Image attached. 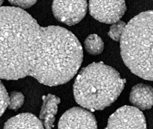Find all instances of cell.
<instances>
[{
    "instance_id": "1",
    "label": "cell",
    "mask_w": 153,
    "mask_h": 129,
    "mask_svg": "<svg viewBox=\"0 0 153 129\" xmlns=\"http://www.w3.org/2000/svg\"><path fill=\"white\" fill-rule=\"evenodd\" d=\"M83 58L82 46L69 30L41 26L22 8L0 7V79L29 76L45 86L62 85L75 76Z\"/></svg>"
},
{
    "instance_id": "2",
    "label": "cell",
    "mask_w": 153,
    "mask_h": 129,
    "mask_svg": "<svg viewBox=\"0 0 153 129\" xmlns=\"http://www.w3.org/2000/svg\"><path fill=\"white\" fill-rule=\"evenodd\" d=\"M126 80L114 68L102 62L92 63L82 69L73 86L76 102L91 111L103 110L116 101Z\"/></svg>"
},
{
    "instance_id": "3",
    "label": "cell",
    "mask_w": 153,
    "mask_h": 129,
    "mask_svg": "<svg viewBox=\"0 0 153 129\" xmlns=\"http://www.w3.org/2000/svg\"><path fill=\"white\" fill-rule=\"evenodd\" d=\"M120 48L123 62L132 73L153 80V10L130 20L121 36Z\"/></svg>"
},
{
    "instance_id": "4",
    "label": "cell",
    "mask_w": 153,
    "mask_h": 129,
    "mask_svg": "<svg viewBox=\"0 0 153 129\" xmlns=\"http://www.w3.org/2000/svg\"><path fill=\"white\" fill-rule=\"evenodd\" d=\"M86 0H53L52 12L55 18L69 26L79 23L87 12Z\"/></svg>"
},
{
    "instance_id": "5",
    "label": "cell",
    "mask_w": 153,
    "mask_h": 129,
    "mask_svg": "<svg viewBox=\"0 0 153 129\" xmlns=\"http://www.w3.org/2000/svg\"><path fill=\"white\" fill-rule=\"evenodd\" d=\"M126 10L125 0H90L89 12L98 21L113 24L118 22Z\"/></svg>"
},
{
    "instance_id": "6",
    "label": "cell",
    "mask_w": 153,
    "mask_h": 129,
    "mask_svg": "<svg viewBox=\"0 0 153 129\" xmlns=\"http://www.w3.org/2000/svg\"><path fill=\"white\" fill-rule=\"evenodd\" d=\"M106 129H147L146 120L138 108L124 106L110 116Z\"/></svg>"
},
{
    "instance_id": "7",
    "label": "cell",
    "mask_w": 153,
    "mask_h": 129,
    "mask_svg": "<svg viewBox=\"0 0 153 129\" xmlns=\"http://www.w3.org/2000/svg\"><path fill=\"white\" fill-rule=\"evenodd\" d=\"M58 129H97V122L95 116L87 110L74 107L60 117Z\"/></svg>"
},
{
    "instance_id": "8",
    "label": "cell",
    "mask_w": 153,
    "mask_h": 129,
    "mask_svg": "<svg viewBox=\"0 0 153 129\" xmlns=\"http://www.w3.org/2000/svg\"><path fill=\"white\" fill-rule=\"evenodd\" d=\"M130 101L140 110H149L153 106V88L144 84H138L132 87Z\"/></svg>"
},
{
    "instance_id": "9",
    "label": "cell",
    "mask_w": 153,
    "mask_h": 129,
    "mask_svg": "<svg viewBox=\"0 0 153 129\" xmlns=\"http://www.w3.org/2000/svg\"><path fill=\"white\" fill-rule=\"evenodd\" d=\"M43 105L39 113V120L45 129H52L54 127L55 115L58 111L60 99L52 94L43 96Z\"/></svg>"
},
{
    "instance_id": "10",
    "label": "cell",
    "mask_w": 153,
    "mask_h": 129,
    "mask_svg": "<svg viewBox=\"0 0 153 129\" xmlns=\"http://www.w3.org/2000/svg\"><path fill=\"white\" fill-rule=\"evenodd\" d=\"M3 129H45V127L34 115L24 113L10 118L5 122Z\"/></svg>"
},
{
    "instance_id": "11",
    "label": "cell",
    "mask_w": 153,
    "mask_h": 129,
    "mask_svg": "<svg viewBox=\"0 0 153 129\" xmlns=\"http://www.w3.org/2000/svg\"><path fill=\"white\" fill-rule=\"evenodd\" d=\"M85 49L92 55H98L102 52L104 48V41L98 35L93 34L89 35L84 42Z\"/></svg>"
},
{
    "instance_id": "12",
    "label": "cell",
    "mask_w": 153,
    "mask_h": 129,
    "mask_svg": "<svg viewBox=\"0 0 153 129\" xmlns=\"http://www.w3.org/2000/svg\"><path fill=\"white\" fill-rule=\"evenodd\" d=\"M24 102V96L22 92L19 91H12L9 95L8 109L17 110L21 107Z\"/></svg>"
},
{
    "instance_id": "13",
    "label": "cell",
    "mask_w": 153,
    "mask_h": 129,
    "mask_svg": "<svg viewBox=\"0 0 153 129\" xmlns=\"http://www.w3.org/2000/svg\"><path fill=\"white\" fill-rule=\"evenodd\" d=\"M126 26V23L121 21V20L113 24L110 27L108 35L112 39H113L115 41H120Z\"/></svg>"
},
{
    "instance_id": "14",
    "label": "cell",
    "mask_w": 153,
    "mask_h": 129,
    "mask_svg": "<svg viewBox=\"0 0 153 129\" xmlns=\"http://www.w3.org/2000/svg\"><path fill=\"white\" fill-rule=\"evenodd\" d=\"M9 95L4 85L0 81V116L3 115L8 106Z\"/></svg>"
},
{
    "instance_id": "15",
    "label": "cell",
    "mask_w": 153,
    "mask_h": 129,
    "mask_svg": "<svg viewBox=\"0 0 153 129\" xmlns=\"http://www.w3.org/2000/svg\"><path fill=\"white\" fill-rule=\"evenodd\" d=\"M8 1L15 7L26 9L33 7L38 0H8Z\"/></svg>"
},
{
    "instance_id": "16",
    "label": "cell",
    "mask_w": 153,
    "mask_h": 129,
    "mask_svg": "<svg viewBox=\"0 0 153 129\" xmlns=\"http://www.w3.org/2000/svg\"><path fill=\"white\" fill-rule=\"evenodd\" d=\"M3 1H4V0H0V7H1Z\"/></svg>"
}]
</instances>
